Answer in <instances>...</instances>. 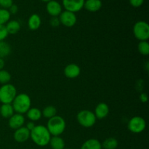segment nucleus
<instances>
[{
    "label": "nucleus",
    "instance_id": "1",
    "mask_svg": "<svg viewBox=\"0 0 149 149\" xmlns=\"http://www.w3.org/2000/svg\"><path fill=\"white\" fill-rule=\"evenodd\" d=\"M52 135L48 131L47 128L42 125H36L31 131H30V138L36 146L40 147L49 145Z\"/></svg>",
    "mask_w": 149,
    "mask_h": 149
},
{
    "label": "nucleus",
    "instance_id": "2",
    "mask_svg": "<svg viewBox=\"0 0 149 149\" xmlns=\"http://www.w3.org/2000/svg\"><path fill=\"white\" fill-rule=\"evenodd\" d=\"M15 113L24 114L31 109V100L29 95L26 93H20L16 95L14 100L12 103Z\"/></svg>",
    "mask_w": 149,
    "mask_h": 149
},
{
    "label": "nucleus",
    "instance_id": "3",
    "mask_svg": "<svg viewBox=\"0 0 149 149\" xmlns=\"http://www.w3.org/2000/svg\"><path fill=\"white\" fill-rule=\"evenodd\" d=\"M46 127L52 136H61L66 127L65 121L62 116H56L50 118L47 123Z\"/></svg>",
    "mask_w": 149,
    "mask_h": 149
},
{
    "label": "nucleus",
    "instance_id": "4",
    "mask_svg": "<svg viewBox=\"0 0 149 149\" xmlns=\"http://www.w3.org/2000/svg\"><path fill=\"white\" fill-rule=\"evenodd\" d=\"M17 95V90L13 84L10 83L2 84L0 87V103L12 104Z\"/></svg>",
    "mask_w": 149,
    "mask_h": 149
},
{
    "label": "nucleus",
    "instance_id": "5",
    "mask_svg": "<svg viewBox=\"0 0 149 149\" xmlns=\"http://www.w3.org/2000/svg\"><path fill=\"white\" fill-rule=\"evenodd\" d=\"M77 120L83 127L90 128L95 125L97 118L91 111L81 110L77 113Z\"/></svg>",
    "mask_w": 149,
    "mask_h": 149
},
{
    "label": "nucleus",
    "instance_id": "6",
    "mask_svg": "<svg viewBox=\"0 0 149 149\" xmlns=\"http://www.w3.org/2000/svg\"><path fill=\"white\" fill-rule=\"evenodd\" d=\"M133 33L135 37L140 42L147 41L149 39V26L143 20L136 22L133 26Z\"/></svg>",
    "mask_w": 149,
    "mask_h": 149
},
{
    "label": "nucleus",
    "instance_id": "7",
    "mask_svg": "<svg viewBox=\"0 0 149 149\" xmlns=\"http://www.w3.org/2000/svg\"><path fill=\"white\" fill-rule=\"evenodd\" d=\"M128 130L131 132L139 134L143 132L146 128V122L143 117L139 116H133L130 119L127 125Z\"/></svg>",
    "mask_w": 149,
    "mask_h": 149
},
{
    "label": "nucleus",
    "instance_id": "8",
    "mask_svg": "<svg viewBox=\"0 0 149 149\" xmlns=\"http://www.w3.org/2000/svg\"><path fill=\"white\" fill-rule=\"evenodd\" d=\"M58 17H59L61 24L63 25L65 27H73L75 26L77 22V17L75 13L67 11V10L63 11L58 16Z\"/></svg>",
    "mask_w": 149,
    "mask_h": 149
},
{
    "label": "nucleus",
    "instance_id": "9",
    "mask_svg": "<svg viewBox=\"0 0 149 149\" xmlns=\"http://www.w3.org/2000/svg\"><path fill=\"white\" fill-rule=\"evenodd\" d=\"M84 1L85 0H62V4L65 10L76 13L84 8Z\"/></svg>",
    "mask_w": 149,
    "mask_h": 149
},
{
    "label": "nucleus",
    "instance_id": "10",
    "mask_svg": "<svg viewBox=\"0 0 149 149\" xmlns=\"http://www.w3.org/2000/svg\"><path fill=\"white\" fill-rule=\"evenodd\" d=\"M46 10L51 17H58L63 12V7L56 0H51L47 3Z\"/></svg>",
    "mask_w": 149,
    "mask_h": 149
},
{
    "label": "nucleus",
    "instance_id": "11",
    "mask_svg": "<svg viewBox=\"0 0 149 149\" xmlns=\"http://www.w3.org/2000/svg\"><path fill=\"white\" fill-rule=\"evenodd\" d=\"M25 122H26V119H25L24 116L23 114L15 113L9 119L8 125L11 129L15 130L18 129L21 127H23Z\"/></svg>",
    "mask_w": 149,
    "mask_h": 149
},
{
    "label": "nucleus",
    "instance_id": "12",
    "mask_svg": "<svg viewBox=\"0 0 149 149\" xmlns=\"http://www.w3.org/2000/svg\"><path fill=\"white\" fill-rule=\"evenodd\" d=\"M14 140L17 143H24L30 138V131L26 127H21L15 130Z\"/></svg>",
    "mask_w": 149,
    "mask_h": 149
},
{
    "label": "nucleus",
    "instance_id": "13",
    "mask_svg": "<svg viewBox=\"0 0 149 149\" xmlns=\"http://www.w3.org/2000/svg\"><path fill=\"white\" fill-rule=\"evenodd\" d=\"M81 74V68L75 63H70L64 68V75L68 79H75Z\"/></svg>",
    "mask_w": 149,
    "mask_h": 149
},
{
    "label": "nucleus",
    "instance_id": "14",
    "mask_svg": "<svg viewBox=\"0 0 149 149\" xmlns=\"http://www.w3.org/2000/svg\"><path fill=\"white\" fill-rule=\"evenodd\" d=\"M95 117L98 119H103L107 117L109 113V107L106 103H100L96 106L93 112Z\"/></svg>",
    "mask_w": 149,
    "mask_h": 149
},
{
    "label": "nucleus",
    "instance_id": "15",
    "mask_svg": "<svg viewBox=\"0 0 149 149\" xmlns=\"http://www.w3.org/2000/svg\"><path fill=\"white\" fill-rule=\"evenodd\" d=\"M103 3L101 0H85L84 8L90 13H95L102 8Z\"/></svg>",
    "mask_w": 149,
    "mask_h": 149
},
{
    "label": "nucleus",
    "instance_id": "16",
    "mask_svg": "<svg viewBox=\"0 0 149 149\" xmlns=\"http://www.w3.org/2000/svg\"><path fill=\"white\" fill-rule=\"evenodd\" d=\"M42 19L38 14H32L28 20V26L31 31H36L40 28Z\"/></svg>",
    "mask_w": 149,
    "mask_h": 149
},
{
    "label": "nucleus",
    "instance_id": "17",
    "mask_svg": "<svg viewBox=\"0 0 149 149\" xmlns=\"http://www.w3.org/2000/svg\"><path fill=\"white\" fill-rule=\"evenodd\" d=\"M6 29L7 31V33L8 34L14 35L16 34L17 33H18L19 31L20 30V22L17 21L16 20H9L5 25Z\"/></svg>",
    "mask_w": 149,
    "mask_h": 149
},
{
    "label": "nucleus",
    "instance_id": "18",
    "mask_svg": "<svg viewBox=\"0 0 149 149\" xmlns=\"http://www.w3.org/2000/svg\"><path fill=\"white\" fill-rule=\"evenodd\" d=\"M80 149H103L101 143L95 138H90L83 143Z\"/></svg>",
    "mask_w": 149,
    "mask_h": 149
},
{
    "label": "nucleus",
    "instance_id": "19",
    "mask_svg": "<svg viewBox=\"0 0 149 149\" xmlns=\"http://www.w3.org/2000/svg\"><path fill=\"white\" fill-rule=\"evenodd\" d=\"M49 145L52 149H64L65 141L61 136H52L49 141Z\"/></svg>",
    "mask_w": 149,
    "mask_h": 149
},
{
    "label": "nucleus",
    "instance_id": "20",
    "mask_svg": "<svg viewBox=\"0 0 149 149\" xmlns=\"http://www.w3.org/2000/svg\"><path fill=\"white\" fill-rule=\"evenodd\" d=\"M15 113L12 104H2L0 106V116L4 119H10Z\"/></svg>",
    "mask_w": 149,
    "mask_h": 149
},
{
    "label": "nucleus",
    "instance_id": "21",
    "mask_svg": "<svg viewBox=\"0 0 149 149\" xmlns=\"http://www.w3.org/2000/svg\"><path fill=\"white\" fill-rule=\"evenodd\" d=\"M26 116H27V118L29 119V121H31L33 122H36L42 118V111H40L37 108H31L26 112Z\"/></svg>",
    "mask_w": 149,
    "mask_h": 149
},
{
    "label": "nucleus",
    "instance_id": "22",
    "mask_svg": "<svg viewBox=\"0 0 149 149\" xmlns=\"http://www.w3.org/2000/svg\"><path fill=\"white\" fill-rule=\"evenodd\" d=\"M103 149H116L118 147V141L114 138H108L101 143Z\"/></svg>",
    "mask_w": 149,
    "mask_h": 149
},
{
    "label": "nucleus",
    "instance_id": "23",
    "mask_svg": "<svg viewBox=\"0 0 149 149\" xmlns=\"http://www.w3.org/2000/svg\"><path fill=\"white\" fill-rule=\"evenodd\" d=\"M42 116L47 119H50V118L53 117V116L57 115V109L55 106H47L42 111Z\"/></svg>",
    "mask_w": 149,
    "mask_h": 149
},
{
    "label": "nucleus",
    "instance_id": "24",
    "mask_svg": "<svg viewBox=\"0 0 149 149\" xmlns=\"http://www.w3.org/2000/svg\"><path fill=\"white\" fill-rule=\"evenodd\" d=\"M11 53V47L7 42H0V58H4Z\"/></svg>",
    "mask_w": 149,
    "mask_h": 149
},
{
    "label": "nucleus",
    "instance_id": "25",
    "mask_svg": "<svg viewBox=\"0 0 149 149\" xmlns=\"http://www.w3.org/2000/svg\"><path fill=\"white\" fill-rule=\"evenodd\" d=\"M10 16L8 10L0 8V25H5L10 20Z\"/></svg>",
    "mask_w": 149,
    "mask_h": 149
},
{
    "label": "nucleus",
    "instance_id": "26",
    "mask_svg": "<svg viewBox=\"0 0 149 149\" xmlns=\"http://www.w3.org/2000/svg\"><path fill=\"white\" fill-rule=\"evenodd\" d=\"M138 49L140 53L143 55H149V43L148 41H143V42H140L138 45Z\"/></svg>",
    "mask_w": 149,
    "mask_h": 149
},
{
    "label": "nucleus",
    "instance_id": "27",
    "mask_svg": "<svg viewBox=\"0 0 149 149\" xmlns=\"http://www.w3.org/2000/svg\"><path fill=\"white\" fill-rule=\"evenodd\" d=\"M11 80V74L6 70H0V84H8Z\"/></svg>",
    "mask_w": 149,
    "mask_h": 149
},
{
    "label": "nucleus",
    "instance_id": "28",
    "mask_svg": "<svg viewBox=\"0 0 149 149\" xmlns=\"http://www.w3.org/2000/svg\"><path fill=\"white\" fill-rule=\"evenodd\" d=\"M8 35L5 25H0V42L4 41L8 36Z\"/></svg>",
    "mask_w": 149,
    "mask_h": 149
},
{
    "label": "nucleus",
    "instance_id": "29",
    "mask_svg": "<svg viewBox=\"0 0 149 149\" xmlns=\"http://www.w3.org/2000/svg\"><path fill=\"white\" fill-rule=\"evenodd\" d=\"M13 4V0H0V7L3 9L8 10Z\"/></svg>",
    "mask_w": 149,
    "mask_h": 149
},
{
    "label": "nucleus",
    "instance_id": "30",
    "mask_svg": "<svg viewBox=\"0 0 149 149\" xmlns=\"http://www.w3.org/2000/svg\"><path fill=\"white\" fill-rule=\"evenodd\" d=\"M49 25L52 27L56 28L61 25V22H60L59 17H52L49 20Z\"/></svg>",
    "mask_w": 149,
    "mask_h": 149
},
{
    "label": "nucleus",
    "instance_id": "31",
    "mask_svg": "<svg viewBox=\"0 0 149 149\" xmlns=\"http://www.w3.org/2000/svg\"><path fill=\"white\" fill-rule=\"evenodd\" d=\"M130 5L133 7H140L143 5L144 0H129Z\"/></svg>",
    "mask_w": 149,
    "mask_h": 149
},
{
    "label": "nucleus",
    "instance_id": "32",
    "mask_svg": "<svg viewBox=\"0 0 149 149\" xmlns=\"http://www.w3.org/2000/svg\"><path fill=\"white\" fill-rule=\"evenodd\" d=\"M8 10H9V12H10V15L11 14L15 15L17 13V11H18V7H17V6L16 5V4H13V5H12L11 7L8 9Z\"/></svg>",
    "mask_w": 149,
    "mask_h": 149
},
{
    "label": "nucleus",
    "instance_id": "33",
    "mask_svg": "<svg viewBox=\"0 0 149 149\" xmlns=\"http://www.w3.org/2000/svg\"><path fill=\"white\" fill-rule=\"evenodd\" d=\"M148 100V95L145 93H141V95H140V100H141L142 103H146Z\"/></svg>",
    "mask_w": 149,
    "mask_h": 149
},
{
    "label": "nucleus",
    "instance_id": "34",
    "mask_svg": "<svg viewBox=\"0 0 149 149\" xmlns=\"http://www.w3.org/2000/svg\"><path fill=\"white\" fill-rule=\"evenodd\" d=\"M35 126H36V125L34 124V122H31V121H29V122H27V124H26V127L27 128L29 131H31L34 128Z\"/></svg>",
    "mask_w": 149,
    "mask_h": 149
},
{
    "label": "nucleus",
    "instance_id": "35",
    "mask_svg": "<svg viewBox=\"0 0 149 149\" xmlns=\"http://www.w3.org/2000/svg\"><path fill=\"white\" fill-rule=\"evenodd\" d=\"M4 67V61L3 58H0V70H2Z\"/></svg>",
    "mask_w": 149,
    "mask_h": 149
},
{
    "label": "nucleus",
    "instance_id": "36",
    "mask_svg": "<svg viewBox=\"0 0 149 149\" xmlns=\"http://www.w3.org/2000/svg\"><path fill=\"white\" fill-rule=\"evenodd\" d=\"M41 1H43V2H47H47H49V1H51V0H41Z\"/></svg>",
    "mask_w": 149,
    "mask_h": 149
},
{
    "label": "nucleus",
    "instance_id": "37",
    "mask_svg": "<svg viewBox=\"0 0 149 149\" xmlns=\"http://www.w3.org/2000/svg\"><path fill=\"white\" fill-rule=\"evenodd\" d=\"M64 149H72V148H65Z\"/></svg>",
    "mask_w": 149,
    "mask_h": 149
}]
</instances>
